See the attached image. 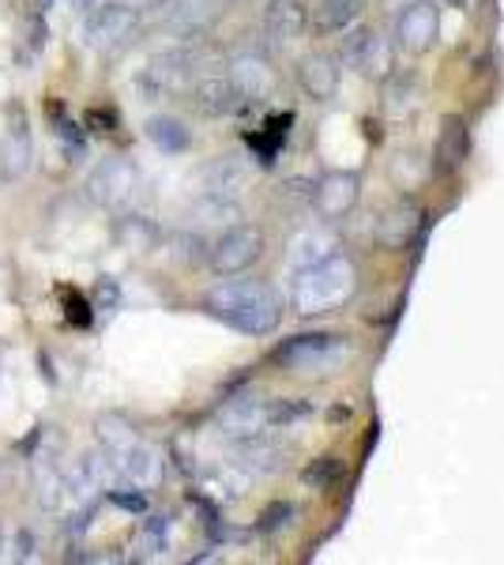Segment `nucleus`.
I'll return each instance as SVG.
<instances>
[{"instance_id":"f257e3e1","label":"nucleus","mask_w":504,"mask_h":565,"mask_svg":"<svg viewBox=\"0 0 504 565\" xmlns=\"http://www.w3.org/2000/svg\"><path fill=\"white\" fill-rule=\"evenodd\" d=\"M207 313L245 335H268L282 321V298L264 279H226L211 287Z\"/></svg>"},{"instance_id":"f03ea898","label":"nucleus","mask_w":504,"mask_h":565,"mask_svg":"<svg viewBox=\"0 0 504 565\" xmlns=\"http://www.w3.org/2000/svg\"><path fill=\"white\" fill-rule=\"evenodd\" d=\"M357 295V268L351 257H332L298 268L294 282H290V302L301 317H320V313H335Z\"/></svg>"},{"instance_id":"7ed1b4c3","label":"nucleus","mask_w":504,"mask_h":565,"mask_svg":"<svg viewBox=\"0 0 504 565\" xmlns=\"http://www.w3.org/2000/svg\"><path fill=\"white\" fill-rule=\"evenodd\" d=\"M351 359V343L339 332H301L275 351V362L290 373H335Z\"/></svg>"},{"instance_id":"20e7f679","label":"nucleus","mask_w":504,"mask_h":565,"mask_svg":"<svg viewBox=\"0 0 504 565\" xmlns=\"http://www.w3.org/2000/svg\"><path fill=\"white\" fill-rule=\"evenodd\" d=\"M204 68H211L204 53L170 50V53H159V57L148 61V68H143V76H140V87L154 98H167V95H178V90L192 87V79H196Z\"/></svg>"},{"instance_id":"39448f33","label":"nucleus","mask_w":504,"mask_h":565,"mask_svg":"<svg viewBox=\"0 0 504 565\" xmlns=\"http://www.w3.org/2000/svg\"><path fill=\"white\" fill-rule=\"evenodd\" d=\"M264 253V234L253 223H230L207 249V264L215 276H242Z\"/></svg>"},{"instance_id":"423d86ee","label":"nucleus","mask_w":504,"mask_h":565,"mask_svg":"<svg viewBox=\"0 0 504 565\" xmlns=\"http://www.w3.org/2000/svg\"><path fill=\"white\" fill-rule=\"evenodd\" d=\"M136 185H140V170H136L132 159H121V154H109V159L98 162L87 178V200L95 207H106V212H117L128 200L136 196Z\"/></svg>"},{"instance_id":"0eeeda50","label":"nucleus","mask_w":504,"mask_h":565,"mask_svg":"<svg viewBox=\"0 0 504 565\" xmlns=\"http://www.w3.org/2000/svg\"><path fill=\"white\" fill-rule=\"evenodd\" d=\"M140 23H143L140 8L128 4V0H109V4H98L95 12L87 15L84 42L98 53L117 50V45H125L136 31H140Z\"/></svg>"},{"instance_id":"6e6552de","label":"nucleus","mask_w":504,"mask_h":565,"mask_svg":"<svg viewBox=\"0 0 504 565\" xmlns=\"http://www.w3.org/2000/svg\"><path fill=\"white\" fill-rule=\"evenodd\" d=\"M339 61L357 68L369 79H388L396 68V45H392L377 31H343V45H339Z\"/></svg>"},{"instance_id":"1a4fd4ad","label":"nucleus","mask_w":504,"mask_h":565,"mask_svg":"<svg viewBox=\"0 0 504 565\" xmlns=\"http://www.w3.org/2000/svg\"><path fill=\"white\" fill-rule=\"evenodd\" d=\"M441 34V8L437 0H410L396 15V50L403 53H429Z\"/></svg>"},{"instance_id":"9d476101","label":"nucleus","mask_w":504,"mask_h":565,"mask_svg":"<svg viewBox=\"0 0 504 565\" xmlns=\"http://www.w3.org/2000/svg\"><path fill=\"white\" fill-rule=\"evenodd\" d=\"M357 196H362V181L351 170H332L313 185V207L324 223H339L357 207Z\"/></svg>"},{"instance_id":"9b49d317","label":"nucleus","mask_w":504,"mask_h":565,"mask_svg":"<svg viewBox=\"0 0 504 565\" xmlns=\"http://www.w3.org/2000/svg\"><path fill=\"white\" fill-rule=\"evenodd\" d=\"M271 412L275 404L260 396H234L218 412V426L230 437H260L264 430H271Z\"/></svg>"},{"instance_id":"f8f14e48","label":"nucleus","mask_w":504,"mask_h":565,"mask_svg":"<svg viewBox=\"0 0 504 565\" xmlns=\"http://www.w3.org/2000/svg\"><path fill=\"white\" fill-rule=\"evenodd\" d=\"M226 76H230V84L242 103H268L275 95V68L260 57V53H237Z\"/></svg>"},{"instance_id":"ddd939ff","label":"nucleus","mask_w":504,"mask_h":565,"mask_svg":"<svg viewBox=\"0 0 504 565\" xmlns=\"http://www.w3.org/2000/svg\"><path fill=\"white\" fill-rule=\"evenodd\" d=\"M31 159H34V143H31V129L23 121V109L12 106L8 109V132L0 140V178L4 181H15L31 170Z\"/></svg>"},{"instance_id":"4468645a","label":"nucleus","mask_w":504,"mask_h":565,"mask_svg":"<svg viewBox=\"0 0 504 565\" xmlns=\"http://www.w3.org/2000/svg\"><path fill=\"white\" fill-rule=\"evenodd\" d=\"M192 103H196L200 114L207 117H223V114H234L237 106H242V98H237V90L230 84V76L226 72H215V68H204L196 79H192Z\"/></svg>"},{"instance_id":"2eb2a0df","label":"nucleus","mask_w":504,"mask_h":565,"mask_svg":"<svg viewBox=\"0 0 504 565\" xmlns=\"http://www.w3.org/2000/svg\"><path fill=\"white\" fill-rule=\"evenodd\" d=\"M309 26V8L305 0H268L264 8V31H268L271 42L287 45V42H298Z\"/></svg>"},{"instance_id":"dca6fc26","label":"nucleus","mask_w":504,"mask_h":565,"mask_svg":"<svg viewBox=\"0 0 504 565\" xmlns=\"http://www.w3.org/2000/svg\"><path fill=\"white\" fill-rule=\"evenodd\" d=\"M218 15V0H167V31L178 39H196Z\"/></svg>"},{"instance_id":"f3484780","label":"nucleus","mask_w":504,"mask_h":565,"mask_svg":"<svg viewBox=\"0 0 504 565\" xmlns=\"http://www.w3.org/2000/svg\"><path fill=\"white\" fill-rule=\"evenodd\" d=\"M117 468H121V479L132 482L136 490H154L162 482V476H167L162 452L154 449V445H140V441H136L132 449L117 460Z\"/></svg>"},{"instance_id":"a211bd4d","label":"nucleus","mask_w":504,"mask_h":565,"mask_svg":"<svg viewBox=\"0 0 504 565\" xmlns=\"http://www.w3.org/2000/svg\"><path fill=\"white\" fill-rule=\"evenodd\" d=\"M418 226H421V212L415 204H407V200H399V204H392L388 212L380 215L377 238L380 245H388V249H403V245L415 242Z\"/></svg>"},{"instance_id":"6ab92c4d","label":"nucleus","mask_w":504,"mask_h":565,"mask_svg":"<svg viewBox=\"0 0 504 565\" xmlns=\"http://www.w3.org/2000/svg\"><path fill=\"white\" fill-rule=\"evenodd\" d=\"M298 79L309 98L328 103L339 87V68L332 57H324V53H309V57H301V65H298Z\"/></svg>"},{"instance_id":"aec40b11","label":"nucleus","mask_w":504,"mask_h":565,"mask_svg":"<svg viewBox=\"0 0 504 565\" xmlns=\"http://www.w3.org/2000/svg\"><path fill=\"white\" fill-rule=\"evenodd\" d=\"M245 185H249V167L237 154H223V159H215L204 170V189L211 196L234 200L237 193H245Z\"/></svg>"},{"instance_id":"412c9836","label":"nucleus","mask_w":504,"mask_h":565,"mask_svg":"<svg viewBox=\"0 0 504 565\" xmlns=\"http://www.w3.org/2000/svg\"><path fill=\"white\" fill-rule=\"evenodd\" d=\"M365 12V0H320L313 8V23L320 34H343L357 26Z\"/></svg>"},{"instance_id":"4be33fe9","label":"nucleus","mask_w":504,"mask_h":565,"mask_svg":"<svg viewBox=\"0 0 504 565\" xmlns=\"http://www.w3.org/2000/svg\"><path fill=\"white\" fill-rule=\"evenodd\" d=\"M335 253V234L324 231V226H309V231H301L294 242H290V264L294 268H309V264L324 260Z\"/></svg>"},{"instance_id":"5701e85b","label":"nucleus","mask_w":504,"mask_h":565,"mask_svg":"<svg viewBox=\"0 0 504 565\" xmlns=\"http://www.w3.org/2000/svg\"><path fill=\"white\" fill-rule=\"evenodd\" d=\"M467 151H471V132L460 117H448L444 129H441V140H437V159H441V170H460Z\"/></svg>"},{"instance_id":"b1692460","label":"nucleus","mask_w":504,"mask_h":565,"mask_svg":"<svg viewBox=\"0 0 504 565\" xmlns=\"http://www.w3.org/2000/svg\"><path fill=\"white\" fill-rule=\"evenodd\" d=\"M148 140L159 148L162 154H181L189 148V129L178 121V117H151L148 121Z\"/></svg>"},{"instance_id":"393cba45","label":"nucleus","mask_w":504,"mask_h":565,"mask_svg":"<svg viewBox=\"0 0 504 565\" xmlns=\"http://www.w3.org/2000/svg\"><path fill=\"white\" fill-rule=\"evenodd\" d=\"M34 487H39L42 509H61V501L68 498V490H64V471L50 457H39V463H34Z\"/></svg>"},{"instance_id":"a878e982","label":"nucleus","mask_w":504,"mask_h":565,"mask_svg":"<svg viewBox=\"0 0 504 565\" xmlns=\"http://www.w3.org/2000/svg\"><path fill=\"white\" fill-rule=\"evenodd\" d=\"M98 441H103V449L109 452V457L121 460L125 452L140 441V437H136V430L125 423L121 415H103V418H98Z\"/></svg>"},{"instance_id":"bb28decb","label":"nucleus","mask_w":504,"mask_h":565,"mask_svg":"<svg viewBox=\"0 0 504 565\" xmlns=\"http://www.w3.org/2000/svg\"><path fill=\"white\" fill-rule=\"evenodd\" d=\"M117 238H121L125 249L143 253V249H151V245H154V226L143 215H128V218L117 223Z\"/></svg>"},{"instance_id":"cd10ccee","label":"nucleus","mask_w":504,"mask_h":565,"mask_svg":"<svg viewBox=\"0 0 504 565\" xmlns=\"http://www.w3.org/2000/svg\"><path fill=\"white\" fill-rule=\"evenodd\" d=\"M298 516V509L290 505V501H275L271 509H264L260 516V532H279V527H287L290 521Z\"/></svg>"},{"instance_id":"c85d7f7f","label":"nucleus","mask_w":504,"mask_h":565,"mask_svg":"<svg viewBox=\"0 0 504 565\" xmlns=\"http://www.w3.org/2000/svg\"><path fill=\"white\" fill-rule=\"evenodd\" d=\"M167 532H170L167 516H151V521L143 524L140 543L148 546V554H151V558H154V554H159V551H167Z\"/></svg>"},{"instance_id":"c756f323","label":"nucleus","mask_w":504,"mask_h":565,"mask_svg":"<svg viewBox=\"0 0 504 565\" xmlns=\"http://www.w3.org/2000/svg\"><path fill=\"white\" fill-rule=\"evenodd\" d=\"M109 498H114V505L128 509V513H143L148 509V498H143V490H136V494H128V490H109Z\"/></svg>"},{"instance_id":"7c9ffc66","label":"nucleus","mask_w":504,"mask_h":565,"mask_svg":"<svg viewBox=\"0 0 504 565\" xmlns=\"http://www.w3.org/2000/svg\"><path fill=\"white\" fill-rule=\"evenodd\" d=\"M57 136H61L64 143H68V151L76 154V159L84 154V132H79L72 121H64V117H61V121H57Z\"/></svg>"},{"instance_id":"2f4dec72","label":"nucleus","mask_w":504,"mask_h":565,"mask_svg":"<svg viewBox=\"0 0 504 565\" xmlns=\"http://www.w3.org/2000/svg\"><path fill=\"white\" fill-rule=\"evenodd\" d=\"M313 185H317V181L294 178V181H287V196H290V200H305V204H313Z\"/></svg>"},{"instance_id":"473e14b6","label":"nucleus","mask_w":504,"mask_h":565,"mask_svg":"<svg viewBox=\"0 0 504 565\" xmlns=\"http://www.w3.org/2000/svg\"><path fill=\"white\" fill-rule=\"evenodd\" d=\"M332 471H335V463L332 460H320L317 468H309L305 471V482H313V487H328V479H332Z\"/></svg>"},{"instance_id":"72a5a7b5","label":"nucleus","mask_w":504,"mask_h":565,"mask_svg":"<svg viewBox=\"0 0 504 565\" xmlns=\"http://www.w3.org/2000/svg\"><path fill=\"white\" fill-rule=\"evenodd\" d=\"M64 298H68V317H72V321H76V324H90V313H84V309H87L84 298L72 295V290H64Z\"/></svg>"},{"instance_id":"f704fd0d","label":"nucleus","mask_w":504,"mask_h":565,"mask_svg":"<svg viewBox=\"0 0 504 565\" xmlns=\"http://www.w3.org/2000/svg\"><path fill=\"white\" fill-rule=\"evenodd\" d=\"M26 42H31L34 50H42V42H45V23H42V15H34L31 26H26Z\"/></svg>"},{"instance_id":"c9c22d12","label":"nucleus","mask_w":504,"mask_h":565,"mask_svg":"<svg viewBox=\"0 0 504 565\" xmlns=\"http://www.w3.org/2000/svg\"><path fill=\"white\" fill-rule=\"evenodd\" d=\"M114 302H117V287L109 279H103L98 282V306L103 309H114Z\"/></svg>"},{"instance_id":"e433bc0d","label":"nucleus","mask_w":504,"mask_h":565,"mask_svg":"<svg viewBox=\"0 0 504 565\" xmlns=\"http://www.w3.org/2000/svg\"><path fill=\"white\" fill-rule=\"evenodd\" d=\"M15 558L20 562L34 558V535L31 532H20V551H15Z\"/></svg>"},{"instance_id":"4c0bfd02","label":"nucleus","mask_w":504,"mask_h":565,"mask_svg":"<svg viewBox=\"0 0 504 565\" xmlns=\"http://www.w3.org/2000/svg\"><path fill=\"white\" fill-rule=\"evenodd\" d=\"M87 125H103V132L114 129V114H106V109H95V114L87 117Z\"/></svg>"},{"instance_id":"58836bf2","label":"nucleus","mask_w":504,"mask_h":565,"mask_svg":"<svg viewBox=\"0 0 504 565\" xmlns=\"http://www.w3.org/2000/svg\"><path fill=\"white\" fill-rule=\"evenodd\" d=\"M72 4H76V8H79V12H87V8H90V4H95V0H72Z\"/></svg>"},{"instance_id":"ea45409f","label":"nucleus","mask_w":504,"mask_h":565,"mask_svg":"<svg viewBox=\"0 0 504 565\" xmlns=\"http://www.w3.org/2000/svg\"><path fill=\"white\" fill-rule=\"evenodd\" d=\"M34 4H39L42 12H45V8H53V0H34Z\"/></svg>"},{"instance_id":"a19ab883","label":"nucleus","mask_w":504,"mask_h":565,"mask_svg":"<svg viewBox=\"0 0 504 565\" xmlns=\"http://www.w3.org/2000/svg\"><path fill=\"white\" fill-rule=\"evenodd\" d=\"M388 4H396V8H403V4H410V0H388Z\"/></svg>"},{"instance_id":"79ce46f5","label":"nucleus","mask_w":504,"mask_h":565,"mask_svg":"<svg viewBox=\"0 0 504 565\" xmlns=\"http://www.w3.org/2000/svg\"><path fill=\"white\" fill-rule=\"evenodd\" d=\"M0 551H4V532H0Z\"/></svg>"},{"instance_id":"37998d69","label":"nucleus","mask_w":504,"mask_h":565,"mask_svg":"<svg viewBox=\"0 0 504 565\" xmlns=\"http://www.w3.org/2000/svg\"><path fill=\"white\" fill-rule=\"evenodd\" d=\"M154 4H167V0H154Z\"/></svg>"}]
</instances>
